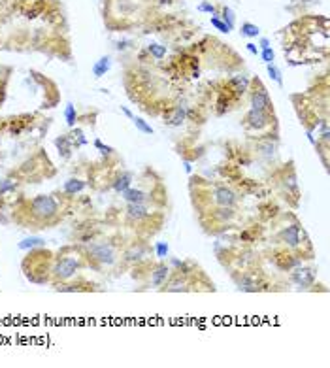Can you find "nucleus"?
<instances>
[{"label":"nucleus","mask_w":330,"mask_h":368,"mask_svg":"<svg viewBox=\"0 0 330 368\" xmlns=\"http://www.w3.org/2000/svg\"><path fill=\"white\" fill-rule=\"evenodd\" d=\"M30 213L40 221H51L59 213V204L51 195H38L30 202Z\"/></svg>","instance_id":"f257e3e1"},{"label":"nucleus","mask_w":330,"mask_h":368,"mask_svg":"<svg viewBox=\"0 0 330 368\" xmlns=\"http://www.w3.org/2000/svg\"><path fill=\"white\" fill-rule=\"evenodd\" d=\"M87 255L102 266H111L117 263V251L110 242H91L87 245Z\"/></svg>","instance_id":"f03ea898"},{"label":"nucleus","mask_w":330,"mask_h":368,"mask_svg":"<svg viewBox=\"0 0 330 368\" xmlns=\"http://www.w3.org/2000/svg\"><path fill=\"white\" fill-rule=\"evenodd\" d=\"M79 266H81L79 259L74 257V255H66V257L57 259V263L51 268V274H53L55 280L64 282V280H70L72 276H76V272L79 270Z\"/></svg>","instance_id":"7ed1b4c3"},{"label":"nucleus","mask_w":330,"mask_h":368,"mask_svg":"<svg viewBox=\"0 0 330 368\" xmlns=\"http://www.w3.org/2000/svg\"><path fill=\"white\" fill-rule=\"evenodd\" d=\"M251 81H253V85H257L255 91H251V108L272 113L274 111V104H272V98H270L266 87L262 85L258 79H251Z\"/></svg>","instance_id":"20e7f679"},{"label":"nucleus","mask_w":330,"mask_h":368,"mask_svg":"<svg viewBox=\"0 0 330 368\" xmlns=\"http://www.w3.org/2000/svg\"><path fill=\"white\" fill-rule=\"evenodd\" d=\"M234 280H236L238 289L245 291V293H257V291L266 287L260 274H255V272H242L240 276H234Z\"/></svg>","instance_id":"39448f33"},{"label":"nucleus","mask_w":330,"mask_h":368,"mask_svg":"<svg viewBox=\"0 0 330 368\" xmlns=\"http://www.w3.org/2000/svg\"><path fill=\"white\" fill-rule=\"evenodd\" d=\"M302 238H304V231L298 223H291L279 231V240L291 249H298L302 245Z\"/></svg>","instance_id":"423d86ee"},{"label":"nucleus","mask_w":330,"mask_h":368,"mask_svg":"<svg viewBox=\"0 0 330 368\" xmlns=\"http://www.w3.org/2000/svg\"><path fill=\"white\" fill-rule=\"evenodd\" d=\"M270 123H272V113L268 111H260V110H251L245 113L244 125L251 131H262V129H268Z\"/></svg>","instance_id":"0eeeda50"},{"label":"nucleus","mask_w":330,"mask_h":368,"mask_svg":"<svg viewBox=\"0 0 330 368\" xmlns=\"http://www.w3.org/2000/svg\"><path fill=\"white\" fill-rule=\"evenodd\" d=\"M291 282L294 285H298V287H302V289H307V287H311L315 283V272L311 268H307V266L298 264V266H294L291 270Z\"/></svg>","instance_id":"6e6552de"},{"label":"nucleus","mask_w":330,"mask_h":368,"mask_svg":"<svg viewBox=\"0 0 330 368\" xmlns=\"http://www.w3.org/2000/svg\"><path fill=\"white\" fill-rule=\"evenodd\" d=\"M211 196H213V202H215L217 206H234V204L238 202V195H236V191H232V189L227 187V185H219V187H215L213 193H211Z\"/></svg>","instance_id":"1a4fd4ad"},{"label":"nucleus","mask_w":330,"mask_h":368,"mask_svg":"<svg viewBox=\"0 0 330 368\" xmlns=\"http://www.w3.org/2000/svg\"><path fill=\"white\" fill-rule=\"evenodd\" d=\"M272 263H274V266H276V268H279V270H283V272H287V270H293L294 266L302 264V259L296 257V255H291V253H287V251L283 249V251H278V253H274V257H272Z\"/></svg>","instance_id":"9d476101"},{"label":"nucleus","mask_w":330,"mask_h":368,"mask_svg":"<svg viewBox=\"0 0 330 368\" xmlns=\"http://www.w3.org/2000/svg\"><path fill=\"white\" fill-rule=\"evenodd\" d=\"M249 87H251V79L247 76H244V74H238V76L228 79V89L232 91V95L236 98L244 97L245 93L249 91Z\"/></svg>","instance_id":"9b49d317"},{"label":"nucleus","mask_w":330,"mask_h":368,"mask_svg":"<svg viewBox=\"0 0 330 368\" xmlns=\"http://www.w3.org/2000/svg\"><path fill=\"white\" fill-rule=\"evenodd\" d=\"M164 125L168 127H181L187 121V108L185 106H174L172 110L164 113Z\"/></svg>","instance_id":"f8f14e48"},{"label":"nucleus","mask_w":330,"mask_h":368,"mask_svg":"<svg viewBox=\"0 0 330 368\" xmlns=\"http://www.w3.org/2000/svg\"><path fill=\"white\" fill-rule=\"evenodd\" d=\"M170 274H172V270L168 264H164V263L157 264V266L153 268V272H151V285H153V287H162L164 283L168 282Z\"/></svg>","instance_id":"ddd939ff"},{"label":"nucleus","mask_w":330,"mask_h":368,"mask_svg":"<svg viewBox=\"0 0 330 368\" xmlns=\"http://www.w3.org/2000/svg\"><path fill=\"white\" fill-rule=\"evenodd\" d=\"M127 215L134 221H144L149 217V208L144 204H138V202H127Z\"/></svg>","instance_id":"4468645a"},{"label":"nucleus","mask_w":330,"mask_h":368,"mask_svg":"<svg viewBox=\"0 0 330 368\" xmlns=\"http://www.w3.org/2000/svg\"><path fill=\"white\" fill-rule=\"evenodd\" d=\"M164 285H166L164 289H166L168 293H187V291H189V283H187V280L181 278L179 274H176L170 282H166Z\"/></svg>","instance_id":"2eb2a0df"},{"label":"nucleus","mask_w":330,"mask_h":368,"mask_svg":"<svg viewBox=\"0 0 330 368\" xmlns=\"http://www.w3.org/2000/svg\"><path fill=\"white\" fill-rule=\"evenodd\" d=\"M55 146H57V149H59V155H61L62 159H70L72 157V140H70V136L64 134V136H59V138H55Z\"/></svg>","instance_id":"dca6fc26"},{"label":"nucleus","mask_w":330,"mask_h":368,"mask_svg":"<svg viewBox=\"0 0 330 368\" xmlns=\"http://www.w3.org/2000/svg\"><path fill=\"white\" fill-rule=\"evenodd\" d=\"M121 195L127 202H138V204H144V202H147V198H149L147 193H144L142 189H134V187H128L127 191H123Z\"/></svg>","instance_id":"f3484780"},{"label":"nucleus","mask_w":330,"mask_h":368,"mask_svg":"<svg viewBox=\"0 0 330 368\" xmlns=\"http://www.w3.org/2000/svg\"><path fill=\"white\" fill-rule=\"evenodd\" d=\"M213 217L219 221L221 225H227L228 221H232L236 217V210H234V206H219V210L213 211Z\"/></svg>","instance_id":"a211bd4d"},{"label":"nucleus","mask_w":330,"mask_h":368,"mask_svg":"<svg viewBox=\"0 0 330 368\" xmlns=\"http://www.w3.org/2000/svg\"><path fill=\"white\" fill-rule=\"evenodd\" d=\"M132 174L130 172H121L115 180H113V189L117 191V193H123V191H127L130 185H132Z\"/></svg>","instance_id":"6ab92c4d"},{"label":"nucleus","mask_w":330,"mask_h":368,"mask_svg":"<svg viewBox=\"0 0 330 368\" xmlns=\"http://www.w3.org/2000/svg\"><path fill=\"white\" fill-rule=\"evenodd\" d=\"M146 253H147V249L144 245L136 244L125 253V261H128V263H140V261H144Z\"/></svg>","instance_id":"aec40b11"},{"label":"nucleus","mask_w":330,"mask_h":368,"mask_svg":"<svg viewBox=\"0 0 330 368\" xmlns=\"http://www.w3.org/2000/svg\"><path fill=\"white\" fill-rule=\"evenodd\" d=\"M111 68V59L110 57H100L95 64H93V74H95V78H102V76H106V72Z\"/></svg>","instance_id":"412c9836"},{"label":"nucleus","mask_w":330,"mask_h":368,"mask_svg":"<svg viewBox=\"0 0 330 368\" xmlns=\"http://www.w3.org/2000/svg\"><path fill=\"white\" fill-rule=\"evenodd\" d=\"M85 189V182L83 180H77V178H70L66 184H64V193L66 195H77Z\"/></svg>","instance_id":"4be33fe9"},{"label":"nucleus","mask_w":330,"mask_h":368,"mask_svg":"<svg viewBox=\"0 0 330 368\" xmlns=\"http://www.w3.org/2000/svg\"><path fill=\"white\" fill-rule=\"evenodd\" d=\"M44 244H46V240H44V238H40V236H30V238H25V240H21V242L17 244V247H19V249H23V251H28V249H34V247H42Z\"/></svg>","instance_id":"5701e85b"},{"label":"nucleus","mask_w":330,"mask_h":368,"mask_svg":"<svg viewBox=\"0 0 330 368\" xmlns=\"http://www.w3.org/2000/svg\"><path fill=\"white\" fill-rule=\"evenodd\" d=\"M146 51L155 59V61H162V59L166 57V53H168L166 46H160V44H149L146 48Z\"/></svg>","instance_id":"b1692460"},{"label":"nucleus","mask_w":330,"mask_h":368,"mask_svg":"<svg viewBox=\"0 0 330 368\" xmlns=\"http://www.w3.org/2000/svg\"><path fill=\"white\" fill-rule=\"evenodd\" d=\"M221 19H223V23L228 26V30H234V26H236V15H234V12L228 8V6H223L221 8Z\"/></svg>","instance_id":"393cba45"},{"label":"nucleus","mask_w":330,"mask_h":368,"mask_svg":"<svg viewBox=\"0 0 330 368\" xmlns=\"http://www.w3.org/2000/svg\"><path fill=\"white\" fill-rule=\"evenodd\" d=\"M240 32H242V36H245V38H257L258 34H260V28H258L257 25L245 21V23H242V26H240Z\"/></svg>","instance_id":"a878e982"},{"label":"nucleus","mask_w":330,"mask_h":368,"mask_svg":"<svg viewBox=\"0 0 330 368\" xmlns=\"http://www.w3.org/2000/svg\"><path fill=\"white\" fill-rule=\"evenodd\" d=\"M132 123H134V127L142 132V134H153V127L149 125V123L146 121V119H142V117H132Z\"/></svg>","instance_id":"bb28decb"},{"label":"nucleus","mask_w":330,"mask_h":368,"mask_svg":"<svg viewBox=\"0 0 330 368\" xmlns=\"http://www.w3.org/2000/svg\"><path fill=\"white\" fill-rule=\"evenodd\" d=\"M266 70H268V76H270V79H274L278 85L281 87L283 85V78H281V70L272 62V64H266Z\"/></svg>","instance_id":"cd10ccee"},{"label":"nucleus","mask_w":330,"mask_h":368,"mask_svg":"<svg viewBox=\"0 0 330 368\" xmlns=\"http://www.w3.org/2000/svg\"><path fill=\"white\" fill-rule=\"evenodd\" d=\"M64 119H66V125L68 127H74L76 121H77V111H76V106L74 104H68L66 110H64Z\"/></svg>","instance_id":"c85d7f7f"},{"label":"nucleus","mask_w":330,"mask_h":368,"mask_svg":"<svg viewBox=\"0 0 330 368\" xmlns=\"http://www.w3.org/2000/svg\"><path fill=\"white\" fill-rule=\"evenodd\" d=\"M68 136H70L72 144H76V147L87 146V140H85V136H83V131H81V129H74V131Z\"/></svg>","instance_id":"c756f323"},{"label":"nucleus","mask_w":330,"mask_h":368,"mask_svg":"<svg viewBox=\"0 0 330 368\" xmlns=\"http://www.w3.org/2000/svg\"><path fill=\"white\" fill-rule=\"evenodd\" d=\"M196 10L202 13H209V15H219V12H217V8L211 4V2H208V0H202L198 6H196Z\"/></svg>","instance_id":"7c9ffc66"},{"label":"nucleus","mask_w":330,"mask_h":368,"mask_svg":"<svg viewBox=\"0 0 330 368\" xmlns=\"http://www.w3.org/2000/svg\"><path fill=\"white\" fill-rule=\"evenodd\" d=\"M260 59H262V62L264 64H272V62L276 61V51L272 48H266V49H260Z\"/></svg>","instance_id":"2f4dec72"},{"label":"nucleus","mask_w":330,"mask_h":368,"mask_svg":"<svg viewBox=\"0 0 330 368\" xmlns=\"http://www.w3.org/2000/svg\"><path fill=\"white\" fill-rule=\"evenodd\" d=\"M155 251H157V257H159V259H166V257H168V253H170V247H168V244H166V242H157V245H155Z\"/></svg>","instance_id":"473e14b6"},{"label":"nucleus","mask_w":330,"mask_h":368,"mask_svg":"<svg viewBox=\"0 0 330 368\" xmlns=\"http://www.w3.org/2000/svg\"><path fill=\"white\" fill-rule=\"evenodd\" d=\"M211 25H213L217 30L225 32V34H228V32H230V30H228V26L223 23V19H221V17H217V15H211Z\"/></svg>","instance_id":"72a5a7b5"},{"label":"nucleus","mask_w":330,"mask_h":368,"mask_svg":"<svg viewBox=\"0 0 330 368\" xmlns=\"http://www.w3.org/2000/svg\"><path fill=\"white\" fill-rule=\"evenodd\" d=\"M15 187H17V182H13V180H2L0 182V195H4L8 191H13Z\"/></svg>","instance_id":"f704fd0d"},{"label":"nucleus","mask_w":330,"mask_h":368,"mask_svg":"<svg viewBox=\"0 0 330 368\" xmlns=\"http://www.w3.org/2000/svg\"><path fill=\"white\" fill-rule=\"evenodd\" d=\"M95 147H97V149H100V153H104V155H111V153H113V147L104 146L100 140H95Z\"/></svg>","instance_id":"c9c22d12"},{"label":"nucleus","mask_w":330,"mask_h":368,"mask_svg":"<svg viewBox=\"0 0 330 368\" xmlns=\"http://www.w3.org/2000/svg\"><path fill=\"white\" fill-rule=\"evenodd\" d=\"M132 44H134L132 40H123V42H117V44H115V49H117V51H127V49L132 48Z\"/></svg>","instance_id":"e433bc0d"},{"label":"nucleus","mask_w":330,"mask_h":368,"mask_svg":"<svg viewBox=\"0 0 330 368\" xmlns=\"http://www.w3.org/2000/svg\"><path fill=\"white\" fill-rule=\"evenodd\" d=\"M245 48H247V51H249V53H253V55H258V53H260V49H258V46H257V44H253V42L245 44Z\"/></svg>","instance_id":"4c0bfd02"},{"label":"nucleus","mask_w":330,"mask_h":368,"mask_svg":"<svg viewBox=\"0 0 330 368\" xmlns=\"http://www.w3.org/2000/svg\"><path fill=\"white\" fill-rule=\"evenodd\" d=\"M266 48H272V46H270V40L268 38H260V40H258V49H266Z\"/></svg>","instance_id":"58836bf2"},{"label":"nucleus","mask_w":330,"mask_h":368,"mask_svg":"<svg viewBox=\"0 0 330 368\" xmlns=\"http://www.w3.org/2000/svg\"><path fill=\"white\" fill-rule=\"evenodd\" d=\"M183 166H185V172H187V174H191V172H193V164H191V160H189V159L183 160Z\"/></svg>","instance_id":"ea45409f"},{"label":"nucleus","mask_w":330,"mask_h":368,"mask_svg":"<svg viewBox=\"0 0 330 368\" xmlns=\"http://www.w3.org/2000/svg\"><path fill=\"white\" fill-rule=\"evenodd\" d=\"M121 110H123V113H125V115H127V117H130V119H132V117H134V115H132V111L128 110V108H125V106H123Z\"/></svg>","instance_id":"a19ab883"},{"label":"nucleus","mask_w":330,"mask_h":368,"mask_svg":"<svg viewBox=\"0 0 330 368\" xmlns=\"http://www.w3.org/2000/svg\"><path fill=\"white\" fill-rule=\"evenodd\" d=\"M4 97H6V93H4V89H0V104L4 102Z\"/></svg>","instance_id":"79ce46f5"},{"label":"nucleus","mask_w":330,"mask_h":368,"mask_svg":"<svg viewBox=\"0 0 330 368\" xmlns=\"http://www.w3.org/2000/svg\"><path fill=\"white\" fill-rule=\"evenodd\" d=\"M298 4H309V2H313V0H296Z\"/></svg>","instance_id":"37998d69"},{"label":"nucleus","mask_w":330,"mask_h":368,"mask_svg":"<svg viewBox=\"0 0 330 368\" xmlns=\"http://www.w3.org/2000/svg\"><path fill=\"white\" fill-rule=\"evenodd\" d=\"M159 2H160V4H170L172 0H159Z\"/></svg>","instance_id":"c03bdc74"}]
</instances>
